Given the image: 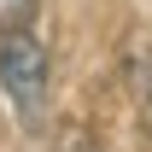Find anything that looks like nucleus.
<instances>
[{
    "instance_id": "obj_1",
    "label": "nucleus",
    "mask_w": 152,
    "mask_h": 152,
    "mask_svg": "<svg viewBox=\"0 0 152 152\" xmlns=\"http://www.w3.org/2000/svg\"><path fill=\"white\" fill-rule=\"evenodd\" d=\"M0 88H6L23 129H41V117H47V47L29 23L0 29Z\"/></svg>"
},
{
    "instance_id": "obj_2",
    "label": "nucleus",
    "mask_w": 152,
    "mask_h": 152,
    "mask_svg": "<svg viewBox=\"0 0 152 152\" xmlns=\"http://www.w3.org/2000/svg\"><path fill=\"white\" fill-rule=\"evenodd\" d=\"M134 99H140V123L152 134V53H140V64H134Z\"/></svg>"
},
{
    "instance_id": "obj_3",
    "label": "nucleus",
    "mask_w": 152,
    "mask_h": 152,
    "mask_svg": "<svg viewBox=\"0 0 152 152\" xmlns=\"http://www.w3.org/2000/svg\"><path fill=\"white\" fill-rule=\"evenodd\" d=\"M35 12V0H0V29H12V23H29Z\"/></svg>"
},
{
    "instance_id": "obj_4",
    "label": "nucleus",
    "mask_w": 152,
    "mask_h": 152,
    "mask_svg": "<svg viewBox=\"0 0 152 152\" xmlns=\"http://www.w3.org/2000/svg\"><path fill=\"white\" fill-rule=\"evenodd\" d=\"M58 152H99V146H94V134H64Z\"/></svg>"
}]
</instances>
